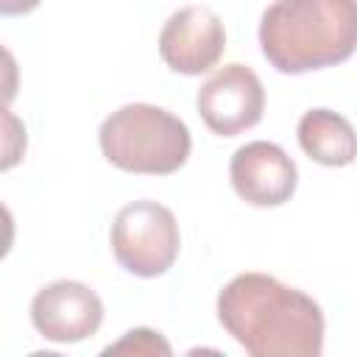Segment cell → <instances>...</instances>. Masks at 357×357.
Masks as SVG:
<instances>
[{
    "instance_id": "obj_4",
    "label": "cell",
    "mask_w": 357,
    "mask_h": 357,
    "mask_svg": "<svg viewBox=\"0 0 357 357\" xmlns=\"http://www.w3.org/2000/svg\"><path fill=\"white\" fill-rule=\"evenodd\" d=\"M109 240L120 268L142 279L167 273L181 248L176 215L156 201L126 204L112 223Z\"/></svg>"
},
{
    "instance_id": "obj_9",
    "label": "cell",
    "mask_w": 357,
    "mask_h": 357,
    "mask_svg": "<svg viewBox=\"0 0 357 357\" xmlns=\"http://www.w3.org/2000/svg\"><path fill=\"white\" fill-rule=\"evenodd\" d=\"M301 151L326 167H346L357 159V131L354 126L332 109H310L298 120Z\"/></svg>"
},
{
    "instance_id": "obj_7",
    "label": "cell",
    "mask_w": 357,
    "mask_h": 357,
    "mask_svg": "<svg viewBox=\"0 0 357 357\" xmlns=\"http://www.w3.org/2000/svg\"><path fill=\"white\" fill-rule=\"evenodd\" d=\"M33 329L53 343H81L92 337L103 324L100 296L75 279H59L45 284L31 301Z\"/></svg>"
},
{
    "instance_id": "obj_2",
    "label": "cell",
    "mask_w": 357,
    "mask_h": 357,
    "mask_svg": "<svg viewBox=\"0 0 357 357\" xmlns=\"http://www.w3.org/2000/svg\"><path fill=\"white\" fill-rule=\"evenodd\" d=\"M259 47L284 75L340 64L357 50V0H273L259 20Z\"/></svg>"
},
{
    "instance_id": "obj_3",
    "label": "cell",
    "mask_w": 357,
    "mask_h": 357,
    "mask_svg": "<svg viewBox=\"0 0 357 357\" xmlns=\"http://www.w3.org/2000/svg\"><path fill=\"white\" fill-rule=\"evenodd\" d=\"M103 156L126 173L170 176L184 167L192 137L181 117L153 103H126L98 131Z\"/></svg>"
},
{
    "instance_id": "obj_5",
    "label": "cell",
    "mask_w": 357,
    "mask_h": 357,
    "mask_svg": "<svg viewBox=\"0 0 357 357\" xmlns=\"http://www.w3.org/2000/svg\"><path fill=\"white\" fill-rule=\"evenodd\" d=\"M195 109L212 134L237 137L262 120V81L245 64H223L201 84L195 95Z\"/></svg>"
},
{
    "instance_id": "obj_10",
    "label": "cell",
    "mask_w": 357,
    "mask_h": 357,
    "mask_svg": "<svg viewBox=\"0 0 357 357\" xmlns=\"http://www.w3.org/2000/svg\"><path fill=\"white\" fill-rule=\"evenodd\" d=\"M103 354H148V357L151 354H162V357H170L173 349H170V343L159 332L139 326V329H128L123 335V340L106 346Z\"/></svg>"
},
{
    "instance_id": "obj_6",
    "label": "cell",
    "mask_w": 357,
    "mask_h": 357,
    "mask_svg": "<svg viewBox=\"0 0 357 357\" xmlns=\"http://www.w3.org/2000/svg\"><path fill=\"white\" fill-rule=\"evenodd\" d=\"M226 50L223 20L206 6H184L167 17L159 33V56L178 75L212 70Z\"/></svg>"
},
{
    "instance_id": "obj_1",
    "label": "cell",
    "mask_w": 357,
    "mask_h": 357,
    "mask_svg": "<svg viewBox=\"0 0 357 357\" xmlns=\"http://www.w3.org/2000/svg\"><path fill=\"white\" fill-rule=\"evenodd\" d=\"M220 326L254 357H318L321 304L268 273H240L218 293Z\"/></svg>"
},
{
    "instance_id": "obj_8",
    "label": "cell",
    "mask_w": 357,
    "mask_h": 357,
    "mask_svg": "<svg viewBox=\"0 0 357 357\" xmlns=\"http://www.w3.org/2000/svg\"><path fill=\"white\" fill-rule=\"evenodd\" d=\"M234 192L251 206H282L298 184L296 162L276 142L254 139L234 151L229 165Z\"/></svg>"
},
{
    "instance_id": "obj_11",
    "label": "cell",
    "mask_w": 357,
    "mask_h": 357,
    "mask_svg": "<svg viewBox=\"0 0 357 357\" xmlns=\"http://www.w3.org/2000/svg\"><path fill=\"white\" fill-rule=\"evenodd\" d=\"M42 0H0V11L6 17H17V14H28L39 6Z\"/></svg>"
}]
</instances>
